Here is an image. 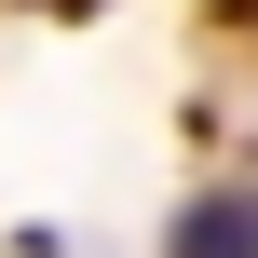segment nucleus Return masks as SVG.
I'll return each mask as SVG.
<instances>
[{"label": "nucleus", "mask_w": 258, "mask_h": 258, "mask_svg": "<svg viewBox=\"0 0 258 258\" xmlns=\"http://www.w3.org/2000/svg\"><path fill=\"white\" fill-rule=\"evenodd\" d=\"M177 258H258V204H245V190L190 204V218H177Z\"/></svg>", "instance_id": "f257e3e1"}]
</instances>
